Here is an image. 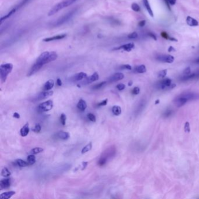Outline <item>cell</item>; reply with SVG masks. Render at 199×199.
<instances>
[{"label":"cell","instance_id":"obj_57","mask_svg":"<svg viewBox=\"0 0 199 199\" xmlns=\"http://www.w3.org/2000/svg\"><path fill=\"white\" fill-rule=\"evenodd\" d=\"M164 2H165V4L166 5V6H167V7L169 8V10H170V3L168 2V0H164Z\"/></svg>","mask_w":199,"mask_h":199},{"label":"cell","instance_id":"obj_24","mask_svg":"<svg viewBox=\"0 0 199 199\" xmlns=\"http://www.w3.org/2000/svg\"><path fill=\"white\" fill-rule=\"evenodd\" d=\"M142 1H143L144 6L145 7H146V11H148V14H150V15L151 17H154V14H153L152 9H151V7L150 5V3H149L148 1V0H142Z\"/></svg>","mask_w":199,"mask_h":199},{"label":"cell","instance_id":"obj_33","mask_svg":"<svg viewBox=\"0 0 199 199\" xmlns=\"http://www.w3.org/2000/svg\"><path fill=\"white\" fill-rule=\"evenodd\" d=\"M11 172L6 167L4 168L1 171V176H4V177H8V176H11Z\"/></svg>","mask_w":199,"mask_h":199},{"label":"cell","instance_id":"obj_12","mask_svg":"<svg viewBox=\"0 0 199 199\" xmlns=\"http://www.w3.org/2000/svg\"><path fill=\"white\" fill-rule=\"evenodd\" d=\"M187 102H188L187 99L185 97H184L181 94L180 96H178L176 98L175 101H174V103L177 107H181L182 106L185 105L187 103Z\"/></svg>","mask_w":199,"mask_h":199},{"label":"cell","instance_id":"obj_55","mask_svg":"<svg viewBox=\"0 0 199 199\" xmlns=\"http://www.w3.org/2000/svg\"><path fill=\"white\" fill-rule=\"evenodd\" d=\"M168 52H172L175 51V49H174V47H172V46H170L169 49H168Z\"/></svg>","mask_w":199,"mask_h":199},{"label":"cell","instance_id":"obj_45","mask_svg":"<svg viewBox=\"0 0 199 199\" xmlns=\"http://www.w3.org/2000/svg\"><path fill=\"white\" fill-rule=\"evenodd\" d=\"M172 114V110H166L164 112V116L165 117H168L170 116Z\"/></svg>","mask_w":199,"mask_h":199},{"label":"cell","instance_id":"obj_28","mask_svg":"<svg viewBox=\"0 0 199 199\" xmlns=\"http://www.w3.org/2000/svg\"><path fill=\"white\" fill-rule=\"evenodd\" d=\"M112 112L113 113L116 115V116H119L122 113V109L120 106H114L113 107H112Z\"/></svg>","mask_w":199,"mask_h":199},{"label":"cell","instance_id":"obj_17","mask_svg":"<svg viewBox=\"0 0 199 199\" xmlns=\"http://www.w3.org/2000/svg\"><path fill=\"white\" fill-rule=\"evenodd\" d=\"M29 123H26L20 130V134L22 137L27 136L29 133Z\"/></svg>","mask_w":199,"mask_h":199},{"label":"cell","instance_id":"obj_59","mask_svg":"<svg viewBox=\"0 0 199 199\" xmlns=\"http://www.w3.org/2000/svg\"><path fill=\"white\" fill-rule=\"evenodd\" d=\"M196 62L197 63H199V58L196 60Z\"/></svg>","mask_w":199,"mask_h":199},{"label":"cell","instance_id":"obj_27","mask_svg":"<svg viewBox=\"0 0 199 199\" xmlns=\"http://www.w3.org/2000/svg\"><path fill=\"white\" fill-rule=\"evenodd\" d=\"M15 164L19 167H26L28 165H29L28 162H25L24 160L21 159H18L15 161Z\"/></svg>","mask_w":199,"mask_h":199},{"label":"cell","instance_id":"obj_19","mask_svg":"<svg viewBox=\"0 0 199 199\" xmlns=\"http://www.w3.org/2000/svg\"><path fill=\"white\" fill-rule=\"evenodd\" d=\"M186 23L190 26H197L199 25L198 21L191 17H187L186 18Z\"/></svg>","mask_w":199,"mask_h":199},{"label":"cell","instance_id":"obj_20","mask_svg":"<svg viewBox=\"0 0 199 199\" xmlns=\"http://www.w3.org/2000/svg\"><path fill=\"white\" fill-rule=\"evenodd\" d=\"M76 107L79 110H80L81 111H85V109L87 107V104L84 100L80 99L78 102Z\"/></svg>","mask_w":199,"mask_h":199},{"label":"cell","instance_id":"obj_4","mask_svg":"<svg viewBox=\"0 0 199 199\" xmlns=\"http://www.w3.org/2000/svg\"><path fill=\"white\" fill-rule=\"evenodd\" d=\"M13 69V65L11 63H6L0 66V76L2 83L6 81L8 76L11 72Z\"/></svg>","mask_w":199,"mask_h":199},{"label":"cell","instance_id":"obj_29","mask_svg":"<svg viewBox=\"0 0 199 199\" xmlns=\"http://www.w3.org/2000/svg\"><path fill=\"white\" fill-rule=\"evenodd\" d=\"M146 100H142L141 101L140 104L139 105L138 107H137V111H136L137 113V114L140 113V112L142 111L143 110V109L144 108V107L146 106Z\"/></svg>","mask_w":199,"mask_h":199},{"label":"cell","instance_id":"obj_23","mask_svg":"<svg viewBox=\"0 0 199 199\" xmlns=\"http://www.w3.org/2000/svg\"><path fill=\"white\" fill-rule=\"evenodd\" d=\"M16 192L14 191H10V192H6L4 193H2L0 196L1 199H10L12 196L15 194Z\"/></svg>","mask_w":199,"mask_h":199},{"label":"cell","instance_id":"obj_51","mask_svg":"<svg viewBox=\"0 0 199 199\" xmlns=\"http://www.w3.org/2000/svg\"><path fill=\"white\" fill-rule=\"evenodd\" d=\"M190 68L187 67L184 71V74H185L186 75H189V74H190Z\"/></svg>","mask_w":199,"mask_h":199},{"label":"cell","instance_id":"obj_14","mask_svg":"<svg viewBox=\"0 0 199 199\" xmlns=\"http://www.w3.org/2000/svg\"><path fill=\"white\" fill-rule=\"evenodd\" d=\"M135 45L133 43H127V44H125L123 45L122 46H120V47H117V48H115L113 50H120V49H123L124 50L126 51V52H130L132 49H135Z\"/></svg>","mask_w":199,"mask_h":199},{"label":"cell","instance_id":"obj_46","mask_svg":"<svg viewBox=\"0 0 199 199\" xmlns=\"http://www.w3.org/2000/svg\"><path fill=\"white\" fill-rule=\"evenodd\" d=\"M140 89L139 87H135L133 88V89L132 90V94L133 95H138L140 93Z\"/></svg>","mask_w":199,"mask_h":199},{"label":"cell","instance_id":"obj_18","mask_svg":"<svg viewBox=\"0 0 199 199\" xmlns=\"http://www.w3.org/2000/svg\"><path fill=\"white\" fill-rule=\"evenodd\" d=\"M199 72H195V73H193V74H192L186 75L185 76H183L181 78V81H186L193 80V79L196 78H199Z\"/></svg>","mask_w":199,"mask_h":199},{"label":"cell","instance_id":"obj_54","mask_svg":"<svg viewBox=\"0 0 199 199\" xmlns=\"http://www.w3.org/2000/svg\"><path fill=\"white\" fill-rule=\"evenodd\" d=\"M87 165H88V162H82V170H85V168L87 167Z\"/></svg>","mask_w":199,"mask_h":199},{"label":"cell","instance_id":"obj_38","mask_svg":"<svg viewBox=\"0 0 199 199\" xmlns=\"http://www.w3.org/2000/svg\"><path fill=\"white\" fill-rule=\"evenodd\" d=\"M66 119H67V117L66 115H65L64 113H62L61 115L60 116V122L62 124L63 126H65L66 124Z\"/></svg>","mask_w":199,"mask_h":199},{"label":"cell","instance_id":"obj_37","mask_svg":"<svg viewBox=\"0 0 199 199\" xmlns=\"http://www.w3.org/2000/svg\"><path fill=\"white\" fill-rule=\"evenodd\" d=\"M41 125L39 124H36L35 126L32 129V131L33 132H35L36 133H39L41 132Z\"/></svg>","mask_w":199,"mask_h":199},{"label":"cell","instance_id":"obj_31","mask_svg":"<svg viewBox=\"0 0 199 199\" xmlns=\"http://www.w3.org/2000/svg\"><path fill=\"white\" fill-rule=\"evenodd\" d=\"M27 161L28 162L29 165H33L35 164L36 162V157L34 155V154H30L27 158Z\"/></svg>","mask_w":199,"mask_h":199},{"label":"cell","instance_id":"obj_25","mask_svg":"<svg viewBox=\"0 0 199 199\" xmlns=\"http://www.w3.org/2000/svg\"><path fill=\"white\" fill-rule=\"evenodd\" d=\"M146 67L144 65H137L135 68V71L137 73H144L146 72Z\"/></svg>","mask_w":199,"mask_h":199},{"label":"cell","instance_id":"obj_2","mask_svg":"<svg viewBox=\"0 0 199 199\" xmlns=\"http://www.w3.org/2000/svg\"><path fill=\"white\" fill-rule=\"evenodd\" d=\"M116 153V149L115 146H113L107 148L105 151L102 154L98 161V165L100 166H104L109 159H111L115 156Z\"/></svg>","mask_w":199,"mask_h":199},{"label":"cell","instance_id":"obj_42","mask_svg":"<svg viewBox=\"0 0 199 199\" xmlns=\"http://www.w3.org/2000/svg\"><path fill=\"white\" fill-rule=\"evenodd\" d=\"M120 69L122 70H131L132 69V67L129 64H124L120 66Z\"/></svg>","mask_w":199,"mask_h":199},{"label":"cell","instance_id":"obj_8","mask_svg":"<svg viewBox=\"0 0 199 199\" xmlns=\"http://www.w3.org/2000/svg\"><path fill=\"white\" fill-rule=\"evenodd\" d=\"M99 78V76L97 72H95L91 76L86 77L84 80L81 82V84L82 85H86L92 82H95L98 80Z\"/></svg>","mask_w":199,"mask_h":199},{"label":"cell","instance_id":"obj_40","mask_svg":"<svg viewBox=\"0 0 199 199\" xmlns=\"http://www.w3.org/2000/svg\"><path fill=\"white\" fill-rule=\"evenodd\" d=\"M166 74H167V70L161 71L158 73V76L159 78H164L166 76Z\"/></svg>","mask_w":199,"mask_h":199},{"label":"cell","instance_id":"obj_5","mask_svg":"<svg viewBox=\"0 0 199 199\" xmlns=\"http://www.w3.org/2000/svg\"><path fill=\"white\" fill-rule=\"evenodd\" d=\"M76 11H77V8H74V9L72 10L70 12L67 13L66 14H65L61 17L59 18L57 21H56L52 25L54 27L59 26L60 25H62L63 24H64L65 22H67L74 15V14L76 13Z\"/></svg>","mask_w":199,"mask_h":199},{"label":"cell","instance_id":"obj_53","mask_svg":"<svg viewBox=\"0 0 199 199\" xmlns=\"http://www.w3.org/2000/svg\"><path fill=\"white\" fill-rule=\"evenodd\" d=\"M13 117H15V118H16V119H19V118H20V115H19V113H18L15 112V113H14V115H13Z\"/></svg>","mask_w":199,"mask_h":199},{"label":"cell","instance_id":"obj_52","mask_svg":"<svg viewBox=\"0 0 199 199\" xmlns=\"http://www.w3.org/2000/svg\"><path fill=\"white\" fill-rule=\"evenodd\" d=\"M168 1L171 6H174L176 3V0H168Z\"/></svg>","mask_w":199,"mask_h":199},{"label":"cell","instance_id":"obj_22","mask_svg":"<svg viewBox=\"0 0 199 199\" xmlns=\"http://www.w3.org/2000/svg\"><path fill=\"white\" fill-rule=\"evenodd\" d=\"M57 136L59 139H60L63 140H67L69 139L70 135L68 132L61 131H59V133H57Z\"/></svg>","mask_w":199,"mask_h":199},{"label":"cell","instance_id":"obj_3","mask_svg":"<svg viewBox=\"0 0 199 199\" xmlns=\"http://www.w3.org/2000/svg\"><path fill=\"white\" fill-rule=\"evenodd\" d=\"M76 1L77 0H63L61 2H60L58 4H56L50 10V11L48 13V16L50 17V16L54 15L56 13L59 12L60 10L72 5L75 2H76Z\"/></svg>","mask_w":199,"mask_h":199},{"label":"cell","instance_id":"obj_34","mask_svg":"<svg viewBox=\"0 0 199 199\" xmlns=\"http://www.w3.org/2000/svg\"><path fill=\"white\" fill-rule=\"evenodd\" d=\"M30 1V0H22V1H21L19 2V4L15 7V8L17 10V11H18V10H19L20 8H21L22 7H23L25 5H26L28 2H29Z\"/></svg>","mask_w":199,"mask_h":199},{"label":"cell","instance_id":"obj_16","mask_svg":"<svg viewBox=\"0 0 199 199\" xmlns=\"http://www.w3.org/2000/svg\"><path fill=\"white\" fill-rule=\"evenodd\" d=\"M66 34H62L59 35L54 36L53 37H46L44 39L43 41L45 42H49V41H57V40H61L65 38L66 37Z\"/></svg>","mask_w":199,"mask_h":199},{"label":"cell","instance_id":"obj_30","mask_svg":"<svg viewBox=\"0 0 199 199\" xmlns=\"http://www.w3.org/2000/svg\"><path fill=\"white\" fill-rule=\"evenodd\" d=\"M92 148V144L91 142H90L87 146H84L82 148V151H81V154H85L86 152L89 151L90 150H91Z\"/></svg>","mask_w":199,"mask_h":199},{"label":"cell","instance_id":"obj_47","mask_svg":"<svg viewBox=\"0 0 199 199\" xmlns=\"http://www.w3.org/2000/svg\"><path fill=\"white\" fill-rule=\"evenodd\" d=\"M125 87H126V86L123 84H118L117 86H116V88L119 91H122V90H123L125 88Z\"/></svg>","mask_w":199,"mask_h":199},{"label":"cell","instance_id":"obj_21","mask_svg":"<svg viewBox=\"0 0 199 199\" xmlns=\"http://www.w3.org/2000/svg\"><path fill=\"white\" fill-rule=\"evenodd\" d=\"M54 85V81L53 80H49L46 82L43 86L44 91H50L53 88Z\"/></svg>","mask_w":199,"mask_h":199},{"label":"cell","instance_id":"obj_35","mask_svg":"<svg viewBox=\"0 0 199 199\" xmlns=\"http://www.w3.org/2000/svg\"><path fill=\"white\" fill-rule=\"evenodd\" d=\"M106 84V81H103V82H100L99 84H96V85H95L94 86H93L92 87V89L96 90V89H100V88L103 87Z\"/></svg>","mask_w":199,"mask_h":199},{"label":"cell","instance_id":"obj_13","mask_svg":"<svg viewBox=\"0 0 199 199\" xmlns=\"http://www.w3.org/2000/svg\"><path fill=\"white\" fill-rule=\"evenodd\" d=\"M87 76V74L85 72H81L79 73H77L74 76L71 77V81L72 82H76V81H82V80L85 79Z\"/></svg>","mask_w":199,"mask_h":199},{"label":"cell","instance_id":"obj_6","mask_svg":"<svg viewBox=\"0 0 199 199\" xmlns=\"http://www.w3.org/2000/svg\"><path fill=\"white\" fill-rule=\"evenodd\" d=\"M175 84H172V80L170 78L162 80L157 84V88L161 90H170L175 88Z\"/></svg>","mask_w":199,"mask_h":199},{"label":"cell","instance_id":"obj_48","mask_svg":"<svg viewBox=\"0 0 199 199\" xmlns=\"http://www.w3.org/2000/svg\"><path fill=\"white\" fill-rule=\"evenodd\" d=\"M107 101H108L107 99H106L103 100L101 101L100 103H99L98 104V106H106L107 105Z\"/></svg>","mask_w":199,"mask_h":199},{"label":"cell","instance_id":"obj_7","mask_svg":"<svg viewBox=\"0 0 199 199\" xmlns=\"http://www.w3.org/2000/svg\"><path fill=\"white\" fill-rule=\"evenodd\" d=\"M53 107V100H49L47 101L41 103L38 106V109L41 111H47L52 109Z\"/></svg>","mask_w":199,"mask_h":199},{"label":"cell","instance_id":"obj_11","mask_svg":"<svg viewBox=\"0 0 199 199\" xmlns=\"http://www.w3.org/2000/svg\"><path fill=\"white\" fill-rule=\"evenodd\" d=\"M124 77V76L123 73L117 72V73H115L110 76L108 79V81L109 82H117L120 80H123Z\"/></svg>","mask_w":199,"mask_h":199},{"label":"cell","instance_id":"obj_9","mask_svg":"<svg viewBox=\"0 0 199 199\" xmlns=\"http://www.w3.org/2000/svg\"><path fill=\"white\" fill-rule=\"evenodd\" d=\"M156 59L162 63H172L174 61V57L171 56V55H168V54H161L159 55L157 57Z\"/></svg>","mask_w":199,"mask_h":199},{"label":"cell","instance_id":"obj_60","mask_svg":"<svg viewBox=\"0 0 199 199\" xmlns=\"http://www.w3.org/2000/svg\"><path fill=\"white\" fill-rule=\"evenodd\" d=\"M159 103V100H156V102H155V103L157 104V103Z\"/></svg>","mask_w":199,"mask_h":199},{"label":"cell","instance_id":"obj_26","mask_svg":"<svg viewBox=\"0 0 199 199\" xmlns=\"http://www.w3.org/2000/svg\"><path fill=\"white\" fill-rule=\"evenodd\" d=\"M16 11H17V10L15 8H14L13 9H12L10 11L9 13H8L6 14V15H5V16H4V17H2V18H1V24H2L5 20H6L8 18H9L10 17H11L13 14H14L16 12Z\"/></svg>","mask_w":199,"mask_h":199},{"label":"cell","instance_id":"obj_10","mask_svg":"<svg viewBox=\"0 0 199 199\" xmlns=\"http://www.w3.org/2000/svg\"><path fill=\"white\" fill-rule=\"evenodd\" d=\"M53 95V91H45L41 92L36 97V100H41L47 99L48 98L52 96Z\"/></svg>","mask_w":199,"mask_h":199},{"label":"cell","instance_id":"obj_44","mask_svg":"<svg viewBox=\"0 0 199 199\" xmlns=\"http://www.w3.org/2000/svg\"><path fill=\"white\" fill-rule=\"evenodd\" d=\"M161 35L165 39H167V40H170V36L168 35V34L166 32H162L161 33Z\"/></svg>","mask_w":199,"mask_h":199},{"label":"cell","instance_id":"obj_43","mask_svg":"<svg viewBox=\"0 0 199 199\" xmlns=\"http://www.w3.org/2000/svg\"><path fill=\"white\" fill-rule=\"evenodd\" d=\"M185 131L186 133H189L190 131V123L189 122H186L185 124Z\"/></svg>","mask_w":199,"mask_h":199},{"label":"cell","instance_id":"obj_36","mask_svg":"<svg viewBox=\"0 0 199 199\" xmlns=\"http://www.w3.org/2000/svg\"><path fill=\"white\" fill-rule=\"evenodd\" d=\"M131 9L135 12H139V11H140L141 10L140 7L139 6V4H137V3L132 4Z\"/></svg>","mask_w":199,"mask_h":199},{"label":"cell","instance_id":"obj_49","mask_svg":"<svg viewBox=\"0 0 199 199\" xmlns=\"http://www.w3.org/2000/svg\"><path fill=\"white\" fill-rule=\"evenodd\" d=\"M148 36L151 37H152V39H154L155 41H157V36L155 35L154 33H152V32H149L148 33Z\"/></svg>","mask_w":199,"mask_h":199},{"label":"cell","instance_id":"obj_56","mask_svg":"<svg viewBox=\"0 0 199 199\" xmlns=\"http://www.w3.org/2000/svg\"><path fill=\"white\" fill-rule=\"evenodd\" d=\"M57 84L58 86H61L62 85V81L60 78H58L57 80Z\"/></svg>","mask_w":199,"mask_h":199},{"label":"cell","instance_id":"obj_58","mask_svg":"<svg viewBox=\"0 0 199 199\" xmlns=\"http://www.w3.org/2000/svg\"><path fill=\"white\" fill-rule=\"evenodd\" d=\"M132 84H133V82H132V81H130V82H129V84H128L129 86H131Z\"/></svg>","mask_w":199,"mask_h":199},{"label":"cell","instance_id":"obj_39","mask_svg":"<svg viewBox=\"0 0 199 199\" xmlns=\"http://www.w3.org/2000/svg\"><path fill=\"white\" fill-rule=\"evenodd\" d=\"M87 116H88V119H89L90 121H91V122H96V117H95V116L94 115V114H92V113H88Z\"/></svg>","mask_w":199,"mask_h":199},{"label":"cell","instance_id":"obj_41","mask_svg":"<svg viewBox=\"0 0 199 199\" xmlns=\"http://www.w3.org/2000/svg\"><path fill=\"white\" fill-rule=\"evenodd\" d=\"M127 37H128V38H129V39H134L137 38V37H138V34H137V32H133V33H130Z\"/></svg>","mask_w":199,"mask_h":199},{"label":"cell","instance_id":"obj_1","mask_svg":"<svg viewBox=\"0 0 199 199\" xmlns=\"http://www.w3.org/2000/svg\"><path fill=\"white\" fill-rule=\"evenodd\" d=\"M58 57L57 54L54 52H45L36 59L35 63L33 64L30 68L29 71L27 74V76H30L35 74L37 71L40 70L44 65L48 64L52 61L56 60Z\"/></svg>","mask_w":199,"mask_h":199},{"label":"cell","instance_id":"obj_15","mask_svg":"<svg viewBox=\"0 0 199 199\" xmlns=\"http://www.w3.org/2000/svg\"><path fill=\"white\" fill-rule=\"evenodd\" d=\"M11 186V180L9 178L2 179L0 181V189L2 190L4 189H8Z\"/></svg>","mask_w":199,"mask_h":199},{"label":"cell","instance_id":"obj_50","mask_svg":"<svg viewBox=\"0 0 199 199\" xmlns=\"http://www.w3.org/2000/svg\"><path fill=\"white\" fill-rule=\"evenodd\" d=\"M146 21L145 20H142V21H141L139 22V26H140V27H143L145 26L146 25Z\"/></svg>","mask_w":199,"mask_h":199},{"label":"cell","instance_id":"obj_32","mask_svg":"<svg viewBox=\"0 0 199 199\" xmlns=\"http://www.w3.org/2000/svg\"><path fill=\"white\" fill-rule=\"evenodd\" d=\"M43 151H44V150L41 147H35V148H33L30 151V154L35 155V154H39L41 152H43Z\"/></svg>","mask_w":199,"mask_h":199}]
</instances>
